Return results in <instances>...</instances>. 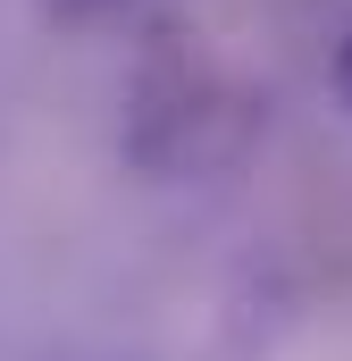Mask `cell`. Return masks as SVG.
Wrapping results in <instances>:
<instances>
[{"label":"cell","mask_w":352,"mask_h":361,"mask_svg":"<svg viewBox=\"0 0 352 361\" xmlns=\"http://www.w3.org/2000/svg\"><path fill=\"white\" fill-rule=\"evenodd\" d=\"M109 8H126V0H42V17H51V25H101Z\"/></svg>","instance_id":"6da1fadb"},{"label":"cell","mask_w":352,"mask_h":361,"mask_svg":"<svg viewBox=\"0 0 352 361\" xmlns=\"http://www.w3.org/2000/svg\"><path fill=\"white\" fill-rule=\"evenodd\" d=\"M327 85H336V101L352 109V34L336 42V59H327Z\"/></svg>","instance_id":"7a4b0ae2"}]
</instances>
